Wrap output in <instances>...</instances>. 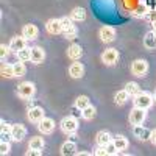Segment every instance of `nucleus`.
Instances as JSON below:
<instances>
[{
    "mask_svg": "<svg viewBox=\"0 0 156 156\" xmlns=\"http://www.w3.org/2000/svg\"><path fill=\"white\" fill-rule=\"evenodd\" d=\"M61 27H62V34L67 39H75L76 37V27L73 25V20L70 17H61Z\"/></svg>",
    "mask_w": 156,
    "mask_h": 156,
    "instance_id": "1",
    "label": "nucleus"
},
{
    "mask_svg": "<svg viewBox=\"0 0 156 156\" xmlns=\"http://www.w3.org/2000/svg\"><path fill=\"white\" fill-rule=\"evenodd\" d=\"M78 129V120L73 115H67L61 120V131L66 134H73Z\"/></svg>",
    "mask_w": 156,
    "mask_h": 156,
    "instance_id": "2",
    "label": "nucleus"
},
{
    "mask_svg": "<svg viewBox=\"0 0 156 156\" xmlns=\"http://www.w3.org/2000/svg\"><path fill=\"white\" fill-rule=\"evenodd\" d=\"M153 105V97L147 92H140L134 97V106L142 108V109H148Z\"/></svg>",
    "mask_w": 156,
    "mask_h": 156,
    "instance_id": "3",
    "label": "nucleus"
},
{
    "mask_svg": "<svg viewBox=\"0 0 156 156\" xmlns=\"http://www.w3.org/2000/svg\"><path fill=\"white\" fill-rule=\"evenodd\" d=\"M34 92H36V87H34V84L31 81H23L17 87V94L22 98H31L34 95Z\"/></svg>",
    "mask_w": 156,
    "mask_h": 156,
    "instance_id": "4",
    "label": "nucleus"
},
{
    "mask_svg": "<svg viewBox=\"0 0 156 156\" xmlns=\"http://www.w3.org/2000/svg\"><path fill=\"white\" fill-rule=\"evenodd\" d=\"M147 117V109H142V108H136L129 112V122L131 125H142Z\"/></svg>",
    "mask_w": 156,
    "mask_h": 156,
    "instance_id": "5",
    "label": "nucleus"
},
{
    "mask_svg": "<svg viewBox=\"0 0 156 156\" xmlns=\"http://www.w3.org/2000/svg\"><path fill=\"white\" fill-rule=\"evenodd\" d=\"M147 70H148V62L145 59H136L131 64V72L136 76H144L147 73Z\"/></svg>",
    "mask_w": 156,
    "mask_h": 156,
    "instance_id": "6",
    "label": "nucleus"
},
{
    "mask_svg": "<svg viewBox=\"0 0 156 156\" xmlns=\"http://www.w3.org/2000/svg\"><path fill=\"white\" fill-rule=\"evenodd\" d=\"M37 128H39L41 133L50 134V133H53V129H55V120L50 119V117H44L42 120L37 122Z\"/></svg>",
    "mask_w": 156,
    "mask_h": 156,
    "instance_id": "7",
    "label": "nucleus"
},
{
    "mask_svg": "<svg viewBox=\"0 0 156 156\" xmlns=\"http://www.w3.org/2000/svg\"><path fill=\"white\" fill-rule=\"evenodd\" d=\"M117 59H119V51H117L115 48H108V50L103 51V55H101V61L105 64H108V66L115 64Z\"/></svg>",
    "mask_w": 156,
    "mask_h": 156,
    "instance_id": "8",
    "label": "nucleus"
},
{
    "mask_svg": "<svg viewBox=\"0 0 156 156\" xmlns=\"http://www.w3.org/2000/svg\"><path fill=\"white\" fill-rule=\"evenodd\" d=\"M11 134H12V140L20 142L25 137V134H27V128L22 123H12L11 125Z\"/></svg>",
    "mask_w": 156,
    "mask_h": 156,
    "instance_id": "9",
    "label": "nucleus"
},
{
    "mask_svg": "<svg viewBox=\"0 0 156 156\" xmlns=\"http://www.w3.org/2000/svg\"><path fill=\"white\" fill-rule=\"evenodd\" d=\"M39 34V30L36 25L33 23H27V25H23V28H22V36L27 39V41H33V39H36Z\"/></svg>",
    "mask_w": 156,
    "mask_h": 156,
    "instance_id": "10",
    "label": "nucleus"
},
{
    "mask_svg": "<svg viewBox=\"0 0 156 156\" xmlns=\"http://www.w3.org/2000/svg\"><path fill=\"white\" fill-rule=\"evenodd\" d=\"M98 34H100V39L103 42H112L115 39V30L112 27H101Z\"/></svg>",
    "mask_w": 156,
    "mask_h": 156,
    "instance_id": "11",
    "label": "nucleus"
},
{
    "mask_svg": "<svg viewBox=\"0 0 156 156\" xmlns=\"http://www.w3.org/2000/svg\"><path fill=\"white\" fill-rule=\"evenodd\" d=\"M45 28L50 34H59L62 33V27H61V19H50L45 25Z\"/></svg>",
    "mask_w": 156,
    "mask_h": 156,
    "instance_id": "12",
    "label": "nucleus"
},
{
    "mask_svg": "<svg viewBox=\"0 0 156 156\" xmlns=\"http://www.w3.org/2000/svg\"><path fill=\"white\" fill-rule=\"evenodd\" d=\"M133 133L137 139L140 140H150V136H151V131L148 128H144L142 125H134V129H133Z\"/></svg>",
    "mask_w": 156,
    "mask_h": 156,
    "instance_id": "13",
    "label": "nucleus"
},
{
    "mask_svg": "<svg viewBox=\"0 0 156 156\" xmlns=\"http://www.w3.org/2000/svg\"><path fill=\"white\" fill-rule=\"evenodd\" d=\"M44 109L42 108H39V106H33L28 109V120L30 122H39V120H42L44 119Z\"/></svg>",
    "mask_w": 156,
    "mask_h": 156,
    "instance_id": "14",
    "label": "nucleus"
},
{
    "mask_svg": "<svg viewBox=\"0 0 156 156\" xmlns=\"http://www.w3.org/2000/svg\"><path fill=\"white\" fill-rule=\"evenodd\" d=\"M25 47H27V39H25L23 36L12 37L11 42H9V48L14 50V51H19V50H22V48H25Z\"/></svg>",
    "mask_w": 156,
    "mask_h": 156,
    "instance_id": "15",
    "label": "nucleus"
},
{
    "mask_svg": "<svg viewBox=\"0 0 156 156\" xmlns=\"http://www.w3.org/2000/svg\"><path fill=\"white\" fill-rule=\"evenodd\" d=\"M69 75L72 78H81L84 75V66L81 62H73L69 67Z\"/></svg>",
    "mask_w": 156,
    "mask_h": 156,
    "instance_id": "16",
    "label": "nucleus"
},
{
    "mask_svg": "<svg viewBox=\"0 0 156 156\" xmlns=\"http://www.w3.org/2000/svg\"><path fill=\"white\" fill-rule=\"evenodd\" d=\"M44 59H45V51L41 47H33L31 48V62L41 64Z\"/></svg>",
    "mask_w": 156,
    "mask_h": 156,
    "instance_id": "17",
    "label": "nucleus"
},
{
    "mask_svg": "<svg viewBox=\"0 0 156 156\" xmlns=\"http://www.w3.org/2000/svg\"><path fill=\"white\" fill-rule=\"evenodd\" d=\"M67 56L70 58V59H80L81 56H83V48H81V45H78V44H72L69 48H67Z\"/></svg>",
    "mask_w": 156,
    "mask_h": 156,
    "instance_id": "18",
    "label": "nucleus"
},
{
    "mask_svg": "<svg viewBox=\"0 0 156 156\" xmlns=\"http://www.w3.org/2000/svg\"><path fill=\"white\" fill-rule=\"evenodd\" d=\"M61 154L62 156H69V154H75L76 153V144L73 140H67L61 145Z\"/></svg>",
    "mask_w": 156,
    "mask_h": 156,
    "instance_id": "19",
    "label": "nucleus"
},
{
    "mask_svg": "<svg viewBox=\"0 0 156 156\" xmlns=\"http://www.w3.org/2000/svg\"><path fill=\"white\" fill-rule=\"evenodd\" d=\"M95 140H97V145L105 147V145H108V144H109V142H111L112 139H111V134H109L108 131H100V133H97Z\"/></svg>",
    "mask_w": 156,
    "mask_h": 156,
    "instance_id": "20",
    "label": "nucleus"
},
{
    "mask_svg": "<svg viewBox=\"0 0 156 156\" xmlns=\"http://www.w3.org/2000/svg\"><path fill=\"white\" fill-rule=\"evenodd\" d=\"M112 142H114L115 148L119 150V153L128 148V139H126L125 136H115V137L112 139Z\"/></svg>",
    "mask_w": 156,
    "mask_h": 156,
    "instance_id": "21",
    "label": "nucleus"
},
{
    "mask_svg": "<svg viewBox=\"0 0 156 156\" xmlns=\"http://www.w3.org/2000/svg\"><path fill=\"white\" fill-rule=\"evenodd\" d=\"M125 90H126V94L131 95V97H136L137 94L142 92V90H140V86H139L137 83H134V81L126 83V84H125Z\"/></svg>",
    "mask_w": 156,
    "mask_h": 156,
    "instance_id": "22",
    "label": "nucleus"
},
{
    "mask_svg": "<svg viewBox=\"0 0 156 156\" xmlns=\"http://www.w3.org/2000/svg\"><path fill=\"white\" fill-rule=\"evenodd\" d=\"M0 136H2V140H12V134H11V126L8 123H5V120H2V128H0Z\"/></svg>",
    "mask_w": 156,
    "mask_h": 156,
    "instance_id": "23",
    "label": "nucleus"
},
{
    "mask_svg": "<svg viewBox=\"0 0 156 156\" xmlns=\"http://www.w3.org/2000/svg\"><path fill=\"white\" fill-rule=\"evenodd\" d=\"M84 17H86V11H84V8H73L72 9V12H70V19L72 20H76V22H81V20H84Z\"/></svg>",
    "mask_w": 156,
    "mask_h": 156,
    "instance_id": "24",
    "label": "nucleus"
},
{
    "mask_svg": "<svg viewBox=\"0 0 156 156\" xmlns=\"http://www.w3.org/2000/svg\"><path fill=\"white\" fill-rule=\"evenodd\" d=\"M16 56H17L19 61H31V48L25 47V48L16 51Z\"/></svg>",
    "mask_w": 156,
    "mask_h": 156,
    "instance_id": "25",
    "label": "nucleus"
},
{
    "mask_svg": "<svg viewBox=\"0 0 156 156\" xmlns=\"http://www.w3.org/2000/svg\"><path fill=\"white\" fill-rule=\"evenodd\" d=\"M144 45L147 48H156V36L153 31H148L144 37Z\"/></svg>",
    "mask_w": 156,
    "mask_h": 156,
    "instance_id": "26",
    "label": "nucleus"
},
{
    "mask_svg": "<svg viewBox=\"0 0 156 156\" xmlns=\"http://www.w3.org/2000/svg\"><path fill=\"white\" fill-rule=\"evenodd\" d=\"M28 147H30V148H36V150H42V148H44V139H42V137H39V136L31 137Z\"/></svg>",
    "mask_w": 156,
    "mask_h": 156,
    "instance_id": "27",
    "label": "nucleus"
},
{
    "mask_svg": "<svg viewBox=\"0 0 156 156\" xmlns=\"http://www.w3.org/2000/svg\"><path fill=\"white\" fill-rule=\"evenodd\" d=\"M89 105H90V101H89V97H87V95H80V97L75 100V106L80 108L81 111H83L86 106H89Z\"/></svg>",
    "mask_w": 156,
    "mask_h": 156,
    "instance_id": "28",
    "label": "nucleus"
},
{
    "mask_svg": "<svg viewBox=\"0 0 156 156\" xmlns=\"http://www.w3.org/2000/svg\"><path fill=\"white\" fill-rule=\"evenodd\" d=\"M95 114H97V109H95L92 105H89V106H86V108L83 109V119L92 120L94 117H95Z\"/></svg>",
    "mask_w": 156,
    "mask_h": 156,
    "instance_id": "29",
    "label": "nucleus"
},
{
    "mask_svg": "<svg viewBox=\"0 0 156 156\" xmlns=\"http://www.w3.org/2000/svg\"><path fill=\"white\" fill-rule=\"evenodd\" d=\"M128 94H126V90L123 89V90H119V92H115V95H114V101L117 103V105H123V103L128 100Z\"/></svg>",
    "mask_w": 156,
    "mask_h": 156,
    "instance_id": "30",
    "label": "nucleus"
},
{
    "mask_svg": "<svg viewBox=\"0 0 156 156\" xmlns=\"http://www.w3.org/2000/svg\"><path fill=\"white\" fill-rule=\"evenodd\" d=\"M12 67H14V76H23L25 72H27V69H25L23 66V61H17L12 64Z\"/></svg>",
    "mask_w": 156,
    "mask_h": 156,
    "instance_id": "31",
    "label": "nucleus"
},
{
    "mask_svg": "<svg viewBox=\"0 0 156 156\" xmlns=\"http://www.w3.org/2000/svg\"><path fill=\"white\" fill-rule=\"evenodd\" d=\"M2 76H5V78L14 76V67H12V64H3L2 66Z\"/></svg>",
    "mask_w": 156,
    "mask_h": 156,
    "instance_id": "32",
    "label": "nucleus"
},
{
    "mask_svg": "<svg viewBox=\"0 0 156 156\" xmlns=\"http://www.w3.org/2000/svg\"><path fill=\"white\" fill-rule=\"evenodd\" d=\"M9 150H11L9 142H6V140H2V142H0V153H2L3 156H5V154H8V153H9Z\"/></svg>",
    "mask_w": 156,
    "mask_h": 156,
    "instance_id": "33",
    "label": "nucleus"
},
{
    "mask_svg": "<svg viewBox=\"0 0 156 156\" xmlns=\"http://www.w3.org/2000/svg\"><path fill=\"white\" fill-rule=\"evenodd\" d=\"M105 148H106V153H108V156H112V154H117L119 153V150L115 148V145H114V142L111 140L108 145H105Z\"/></svg>",
    "mask_w": 156,
    "mask_h": 156,
    "instance_id": "34",
    "label": "nucleus"
},
{
    "mask_svg": "<svg viewBox=\"0 0 156 156\" xmlns=\"http://www.w3.org/2000/svg\"><path fill=\"white\" fill-rule=\"evenodd\" d=\"M9 45H5V44H2V45H0V58H2V59H5L8 55H9Z\"/></svg>",
    "mask_w": 156,
    "mask_h": 156,
    "instance_id": "35",
    "label": "nucleus"
},
{
    "mask_svg": "<svg viewBox=\"0 0 156 156\" xmlns=\"http://www.w3.org/2000/svg\"><path fill=\"white\" fill-rule=\"evenodd\" d=\"M94 154H97V156H108L106 148H105V147H101V145H98V148L94 151Z\"/></svg>",
    "mask_w": 156,
    "mask_h": 156,
    "instance_id": "36",
    "label": "nucleus"
},
{
    "mask_svg": "<svg viewBox=\"0 0 156 156\" xmlns=\"http://www.w3.org/2000/svg\"><path fill=\"white\" fill-rule=\"evenodd\" d=\"M27 156H41L42 154V150H36V148H30L27 153H25Z\"/></svg>",
    "mask_w": 156,
    "mask_h": 156,
    "instance_id": "37",
    "label": "nucleus"
},
{
    "mask_svg": "<svg viewBox=\"0 0 156 156\" xmlns=\"http://www.w3.org/2000/svg\"><path fill=\"white\" fill-rule=\"evenodd\" d=\"M145 19H147V20H150L151 23H154V22H156V11H150V12H147Z\"/></svg>",
    "mask_w": 156,
    "mask_h": 156,
    "instance_id": "38",
    "label": "nucleus"
},
{
    "mask_svg": "<svg viewBox=\"0 0 156 156\" xmlns=\"http://www.w3.org/2000/svg\"><path fill=\"white\" fill-rule=\"evenodd\" d=\"M142 11H145V8H144V5H139V8L134 11V16H142V14H144Z\"/></svg>",
    "mask_w": 156,
    "mask_h": 156,
    "instance_id": "39",
    "label": "nucleus"
},
{
    "mask_svg": "<svg viewBox=\"0 0 156 156\" xmlns=\"http://www.w3.org/2000/svg\"><path fill=\"white\" fill-rule=\"evenodd\" d=\"M150 140L153 142V144L156 145V129H153V131H151V136H150Z\"/></svg>",
    "mask_w": 156,
    "mask_h": 156,
    "instance_id": "40",
    "label": "nucleus"
},
{
    "mask_svg": "<svg viewBox=\"0 0 156 156\" xmlns=\"http://www.w3.org/2000/svg\"><path fill=\"white\" fill-rule=\"evenodd\" d=\"M75 154H76V156H87L89 153H87V151H76Z\"/></svg>",
    "mask_w": 156,
    "mask_h": 156,
    "instance_id": "41",
    "label": "nucleus"
},
{
    "mask_svg": "<svg viewBox=\"0 0 156 156\" xmlns=\"http://www.w3.org/2000/svg\"><path fill=\"white\" fill-rule=\"evenodd\" d=\"M151 31H153V33H154V36H156V22L153 23V30H151Z\"/></svg>",
    "mask_w": 156,
    "mask_h": 156,
    "instance_id": "42",
    "label": "nucleus"
},
{
    "mask_svg": "<svg viewBox=\"0 0 156 156\" xmlns=\"http://www.w3.org/2000/svg\"><path fill=\"white\" fill-rule=\"evenodd\" d=\"M154 100H156V89H154Z\"/></svg>",
    "mask_w": 156,
    "mask_h": 156,
    "instance_id": "43",
    "label": "nucleus"
}]
</instances>
